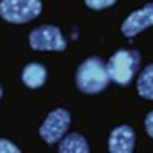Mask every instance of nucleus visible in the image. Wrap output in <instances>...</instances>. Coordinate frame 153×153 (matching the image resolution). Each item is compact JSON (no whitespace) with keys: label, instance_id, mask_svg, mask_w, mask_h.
Returning <instances> with one entry per match:
<instances>
[{"label":"nucleus","instance_id":"13","mask_svg":"<svg viewBox=\"0 0 153 153\" xmlns=\"http://www.w3.org/2000/svg\"><path fill=\"white\" fill-rule=\"evenodd\" d=\"M145 130H147V134L153 137V110L145 116Z\"/></svg>","mask_w":153,"mask_h":153},{"label":"nucleus","instance_id":"3","mask_svg":"<svg viewBox=\"0 0 153 153\" xmlns=\"http://www.w3.org/2000/svg\"><path fill=\"white\" fill-rule=\"evenodd\" d=\"M41 14V0H0V16L10 24L32 22Z\"/></svg>","mask_w":153,"mask_h":153},{"label":"nucleus","instance_id":"5","mask_svg":"<svg viewBox=\"0 0 153 153\" xmlns=\"http://www.w3.org/2000/svg\"><path fill=\"white\" fill-rule=\"evenodd\" d=\"M69 124H71V114L65 108H57L45 118V122L41 124L39 135L47 143H57V141L63 140L65 131L69 130Z\"/></svg>","mask_w":153,"mask_h":153},{"label":"nucleus","instance_id":"1","mask_svg":"<svg viewBox=\"0 0 153 153\" xmlns=\"http://www.w3.org/2000/svg\"><path fill=\"white\" fill-rule=\"evenodd\" d=\"M110 75L106 65L100 61L98 57H90L86 61H82L76 69V88L85 92V94H98L108 86Z\"/></svg>","mask_w":153,"mask_h":153},{"label":"nucleus","instance_id":"8","mask_svg":"<svg viewBox=\"0 0 153 153\" xmlns=\"http://www.w3.org/2000/svg\"><path fill=\"white\" fill-rule=\"evenodd\" d=\"M45 79H47V71L39 63H30L22 71V81L27 88H39L45 82Z\"/></svg>","mask_w":153,"mask_h":153},{"label":"nucleus","instance_id":"2","mask_svg":"<svg viewBox=\"0 0 153 153\" xmlns=\"http://www.w3.org/2000/svg\"><path fill=\"white\" fill-rule=\"evenodd\" d=\"M140 65H141L140 51L118 49L116 53L108 59L106 69H108V75H110V79H112L114 82H118L120 86H128L131 82V79L135 76Z\"/></svg>","mask_w":153,"mask_h":153},{"label":"nucleus","instance_id":"9","mask_svg":"<svg viewBox=\"0 0 153 153\" xmlns=\"http://www.w3.org/2000/svg\"><path fill=\"white\" fill-rule=\"evenodd\" d=\"M88 143L82 135L79 134H69L63 135V140L59 143V151L61 153H88Z\"/></svg>","mask_w":153,"mask_h":153},{"label":"nucleus","instance_id":"7","mask_svg":"<svg viewBox=\"0 0 153 153\" xmlns=\"http://www.w3.org/2000/svg\"><path fill=\"white\" fill-rule=\"evenodd\" d=\"M135 147V131L130 126H120L110 134L108 149L112 153H131Z\"/></svg>","mask_w":153,"mask_h":153},{"label":"nucleus","instance_id":"11","mask_svg":"<svg viewBox=\"0 0 153 153\" xmlns=\"http://www.w3.org/2000/svg\"><path fill=\"white\" fill-rule=\"evenodd\" d=\"M86 6L92 10H104V8H110V6L116 2V0H85Z\"/></svg>","mask_w":153,"mask_h":153},{"label":"nucleus","instance_id":"10","mask_svg":"<svg viewBox=\"0 0 153 153\" xmlns=\"http://www.w3.org/2000/svg\"><path fill=\"white\" fill-rule=\"evenodd\" d=\"M135 85H137L140 96H143V98H147V100H153V63L147 65V67L140 73Z\"/></svg>","mask_w":153,"mask_h":153},{"label":"nucleus","instance_id":"6","mask_svg":"<svg viewBox=\"0 0 153 153\" xmlns=\"http://www.w3.org/2000/svg\"><path fill=\"white\" fill-rule=\"evenodd\" d=\"M153 26V4H145L143 8L135 10L122 24V33L126 37H135L141 30Z\"/></svg>","mask_w":153,"mask_h":153},{"label":"nucleus","instance_id":"4","mask_svg":"<svg viewBox=\"0 0 153 153\" xmlns=\"http://www.w3.org/2000/svg\"><path fill=\"white\" fill-rule=\"evenodd\" d=\"M30 45L36 51H65L67 41L55 26H39L30 33Z\"/></svg>","mask_w":153,"mask_h":153},{"label":"nucleus","instance_id":"12","mask_svg":"<svg viewBox=\"0 0 153 153\" xmlns=\"http://www.w3.org/2000/svg\"><path fill=\"white\" fill-rule=\"evenodd\" d=\"M18 151H20V147H16L12 141L0 140V153H18Z\"/></svg>","mask_w":153,"mask_h":153},{"label":"nucleus","instance_id":"14","mask_svg":"<svg viewBox=\"0 0 153 153\" xmlns=\"http://www.w3.org/2000/svg\"><path fill=\"white\" fill-rule=\"evenodd\" d=\"M0 98H2V86H0Z\"/></svg>","mask_w":153,"mask_h":153}]
</instances>
